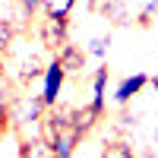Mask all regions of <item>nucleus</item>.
Masks as SVG:
<instances>
[{"label": "nucleus", "instance_id": "obj_1", "mask_svg": "<svg viewBox=\"0 0 158 158\" xmlns=\"http://www.w3.org/2000/svg\"><path fill=\"white\" fill-rule=\"evenodd\" d=\"M63 82H67V70L60 67V60H48L44 63V73H41V101L44 108H54L60 101V92H63Z\"/></svg>", "mask_w": 158, "mask_h": 158}, {"label": "nucleus", "instance_id": "obj_2", "mask_svg": "<svg viewBox=\"0 0 158 158\" xmlns=\"http://www.w3.org/2000/svg\"><path fill=\"white\" fill-rule=\"evenodd\" d=\"M44 101L41 95H19L16 101L10 104V120L16 123V127H25V123H41V117H44Z\"/></svg>", "mask_w": 158, "mask_h": 158}, {"label": "nucleus", "instance_id": "obj_3", "mask_svg": "<svg viewBox=\"0 0 158 158\" xmlns=\"http://www.w3.org/2000/svg\"><path fill=\"white\" fill-rule=\"evenodd\" d=\"M38 41H41L44 51H54L63 48L70 41V19H51V16H41V25H38Z\"/></svg>", "mask_w": 158, "mask_h": 158}, {"label": "nucleus", "instance_id": "obj_4", "mask_svg": "<svg viewBox=\"0 0 158 158\" xmlns=\"http://www.w3.org/2000/svg\"><path fill=\"white\" fill-rule=\"evenodd\" d=\"M57 60H60V67L67 70V76H79L85 70V48H79V44H73V41H67L63 48H57V54H54Z\"/></svg>", "mask_w": 158, "mask_h": 158}, {"label": "nucleus", "instance_id": "obj_5", "mask_svg": "<svg viewBox=\"0 0 158 158\" xmlns=\"http://www.w3.org/2000/svg\"><path fill=\"white\" fill-rule=\"evenodd\" d=\"M146 85H149V73H133V76H127V79H120V82H117V89H114V101H117V104H130Z\"/></svg>", "mask_w": 158, "mask_h": 158}, {"label": "nucleus", "instance_id": "obj_6", "mask_svg": "<svg viewBox=\"0 0 158 158\" xmlns=\"http://www.w3.org/2000/svg\"><path fill=\"white\" fill-rule=\"evenodd\" d=\"M108 76H111L108 67H98L95 76H92V98H89V104L98 114H104V108H108Z\"/></svg>", "mask_w": 158, "mask_h": 158}, {"label": "nucleus", "instance_id": "obj_7", "mask_svg": "<svg viewBox=\"0 0 158 158\" xmlns=\"http://www.w3.org/2000/svg\"><path fill=\"white\" fill-rule=\"evenodd\" d=\"M19 158H57V152L44 136H35V139H19Z\"/></svg>", "mask_w": 158, "mask_h": 158}, {"label": "nucleus", "instance_id": "obj_8", "mask_svg": "<svg viewBox=\"0 0 158 158\" xmlns=\"http://www.w3.org/2000/svg\"><path fill=\"white\" fill-rule=\"evenodd\" d=\"M98 120H101V114L92 108V104H82V108H73V130L79 136H89L92 130L98 127Z\"/></svg>", "mask_w": 158, "mask_h": 158}, {"label": "nucleus", "instance_id": "obj_9", "mask_svg": "<svg viewBox=\"0 0 158 158\" xmlns=\"http://www.w3.org/2000/svg\"><path fill=\"white\" fill-rule=\"evenodd\" d=\"M19 82L22 85H29L32 79H41V73H44V63H41V57L38 54H25L22 60H19Z\"/></svg>", "mask_w": 158, "mask_h": 158}, {"label": "nucleus", "instance_id": "obj_10", "mask_svg": "<svg viewBox=\"0 0 158 158\" xmlns=\"http://www.w3.org/2000/svg\"><path fill=\"white\" fill-rule=\"evenodd\" d=\"M73 6H76V0H41V16H51V19H70Z\"/></svg>", "mask_w": 158, "mask_h": 158}, {"label": "nucleus", "instance_id": "obj_11", "mask_svg": "<svg viewBox=\"0 0 158 158\" xmlns=\"http://www.w3.org/2000/svg\"><path fill=\"white\" fill-rule=\"evenodd\" d=\"M101 158H136V152L127 139H111L101 142Z\"/></svg>", "mask_w": 158, "mask_h": 158}, {"label": "nucleus", "instance_id": "obj_12", "mask_svg": "<svg viewBox=\"0 0 158 158\" xmlns=\"http://www.w3.org/2000/svg\"><path fill=\"white\" fill-rule=\"evenodd\" d=\"M10 104H13V98H10V82L0 76V133H6V127H10Z\"/></svg>", "mask_w": 158, "mask_h": 158}, {"label": "nucleus", "instance_id": "obj_13", "mask_svg": "<svg viewBox=\"0 0 158 158\" xmlns=\"http://www.w3.org/2000/svg\"><path fill=\"white\" fill-rule=\"evenodd\" d=\"M108 48H111V32H101V35H95V38H89L85 54H92V57H104V54H108Z\"/></svg>", "mask_w": 158, "mask_h": 158}, {"label": "nucleus", "instance_id": "obj_14", "mask_svg": "<svg viewBox=\"0 0 158 158\" xmlns=\"http://www.w3.org/2000/svg\"><path fill=\"white\" fill-rule=\"evenodd\" d=\"M101 13H104L111 22H127V3H123V0H104V3H101Z\"/></svg>", "mask_w": 158, "mask_h": 158}, {"label": "nucleus", "instance_id": "obj_15", "mask_svg": "<svg viewBox=\"0 0 158 158\" xmlns=\"http://www.w3.org/2000/svg\"><path fill=\"white\" fill-rule=\"evenodd\" d=\"M13 41H16V25H13L10 19H0V54L10 51Z\"/></svg>", "mask_w": 158, "mask_h": 158}, {"label": "nucleus", "instance_id": "obj_16", "mask_svg": "<svg viewBox=\"0 0 158 158\" xmlns=\"http://www.w3.org/2000/svg\"><path fill=\"white\" fill-rule=\"evenodd\" d=\"M16 3H22V10H25V13H32V16L41 10V0H16Z\"/></svg>", "mask_w": 158, "mask_h": 158}, {"label": "nucleus", "instance_id": "obj_17", "mask_svg": "<svg viewBox=\"0 0 158 158\" xmlns=\"http://www.w3.org/2000/svg\"><path fill=\"white\" fill-rule=\"evenodd\" d=\"M149 85H152V89L158 92V76H149Z\"/></svg>", "mask_w": 158, "mask_h": 158}, {"label": "nucleus", "instance_id": "obj_18", "mask_svg": "<svg viewBox=\"0 0 158 158\" xmlns=\"http://www.w3.org/2000/svg\"><path fill=\"white\" fill-rule=\"evenodd\" d=\"M0 158H3V155H0Z\"/></svg>", "mask_w": 158, "mask_h": 158}]
</instances>
